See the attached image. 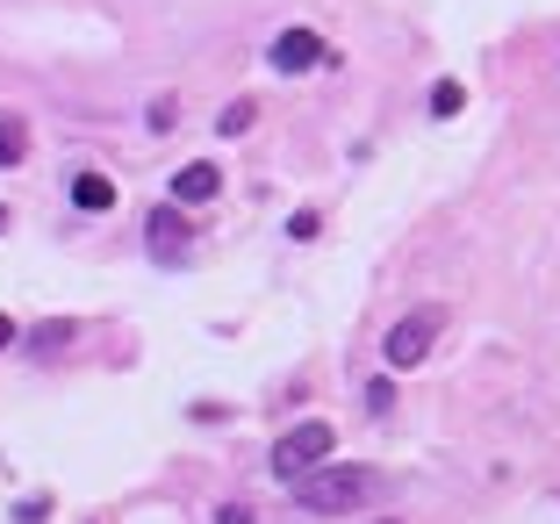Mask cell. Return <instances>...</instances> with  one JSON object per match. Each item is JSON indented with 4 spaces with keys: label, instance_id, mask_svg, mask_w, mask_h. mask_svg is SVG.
<instances>
[{
    "label": "cell",
    "instance_id": "7",
    "mask_svg": "<svg viewBox=\"0 0 560 524\" xmlns=\"http://www.w3.org/2000/svg\"><path fill=\"white\" fill-rule=\"evenodd\" d=\"M72 209L108 216V209H116V181H108V173H80V181H72Z\"/></svg>",
    "mask_w": 560,
    "mask_h": 524
},
{
    "label": "cell",
    "instance_id": "1",
    "mask_svg": "<svg viewBox=\"0 0 560 524\" xmlns=\"http://www.w3.org/2000/svg\"><path fill=\"white\" fill-rule=\"evenodd\" d=\"M374 489H381L374 467H316V475L295 481V503L316 510V517H338V510H360Z\"/></svg>",
    "mask_w": 560,
    "mask_h": 524
},
{
    "label": "cell",
    "instance_id": "13",
    "mask_svg": "<svg viewBox=\"0 0 560 524\" xmlns=\"http://www.w3.org/2000/svg\"><path fill=\"white\" fill-rule=\"evenodd\" d=\"M15 338H22V330H15V316H0V352H8Z\"/></svg>",
    "mask_w": 560,
    "mask_h": 524
},
{
    "label": "cell",
    "instance_id": "6",
    "mask_svg": "<svg viewBox=\"0 0 560 524\" xmlns=\"http://www.w3.org/2000/svg\"><path fill=\"white\" fill-rule=\"evenodd\" d=\"M215 187H223V173H215L209 159H195V165L173 173V201H215Z\"/></svg>",
    "mask_w": 560,
    "mask_h": 524
},
{
    "label": "cell",
    "instance_id": "5",
    "mask_svg": "<svg viewBox=\"0 0 560 524\" xmlns=\"http://www.w3.org/2000/svg\"><path fill=\"white\" fill-rule=\"evenodd\" d=\"M316 58H324L316 30H280V36H273V72H310Z\"/></svg>",
    "mask_w": 560,
    "mask_h": 524
},
{
    "label": "cell",
    "instance_id": "9",
    "mask_svg": "<svg viewBox=\"0 0 560 524\" xmlns=\"http://www.w3.org/2000/svg\"><path fill=\"white\" fill-rule=\"evenodd\" d=\"M22 137H30V130H22L15 115H0V165H15V159H22Z\"/></svg>",
    "mask_w": 560,
    "mask_h": 524
},
{
    "label": "cell",
    "instance_id": "14",
    "mask_svg": "<svg viewBox=\"0 0 560 524\" xmlns=\"http://www.w3.org/2000/svg\"><path fill=\"white\" fill-rule=\"evenodd\" d=\"M0 230H8V209H0Z\"/></svg>",
    "mask_w": 560,
    "mask_h": 524
},
{
    "label": "cell",
    "instance_id": "10",
    "mask_svg": "<svg viewBox=\"0 0 560 524\" xmlns=\"http://www.w3.org/2000/svg\"><path fill=\"white\" fill-rule=\"evenodd\" d=\"M215 130H223V137H237V130H252V101H231V108L215 115Z\"/></svg>",
    "mask_w": 560,
    "mask_h": 524
},
{
    "label": "cell",
    "instance_id": "2",
    "mask_svg": "<svg viewBox=\"0 0 560 524\" xmlns=\"http://www.w3.org/2000/svg\"><path fill=\"white\" fill-rule=\"evenodd\" d=\"M330 445H338V431H330L324 417H310V424H295V431H280V439H273V475L280 481L316 475V467L330 459Z\"/></svg>",
    "mask_w": 560,
    "mask_h": 524
},
{
    "label": "cell",
    "instance_id": "8",
    "mask_svg": "<svg viewBox=\"0 0 560 524\" xmlns=\"http://www.w3.org/2000/svg\"><path fill=\"white\" fill-rule=\"evenodd\" d=\"M72 338H80V324H72V316H50V324L30 338V352H36V360H58V352H66Z\"/></svg>",
    "mask_w": 560,
    "mask_h": 524
},
{
    "label": "cell",
    "instance_id": "11",
    "mask_svg": "<svg viewBox=\"0 0 560 524\" xmlns=\"http://www.w3.org/2000/svg\"><path fill=\"white\" fill-rule=\"evenodd\" d=\"M460 86H453V80H439V94H431V115H460Z\"/></svg>",
    "mask_w": 560,
    "mask_h": 524
},
{
    "label": "cell",
    "instance_id": "3",
    "mask_svg": "<svg viewBox=\"0 0 560 524\" xmlns=\"http://www.w3.org/2000/svg\"><path fill=\"white\" fill-rule=\"evenodd\" d=\"M439 324H445V310H410V316H402L396 330H388V338H381V352H388V366H396V374H410V366L424 360L431 345H439Z\"/></svg>",
    "mask_w": 560,
    "mask_h": 524
},
{
    "label": "cell",
    "instance_id": "4",
    "mask_svg": "<svg viewBox=\"0 0 560 524\" xmlns=\"http://www.w3.org/2000/svg\"><path fill=\"white\" fill-rule=\"evenodd\" d=\"M144 245H151V259H159V266H180V259H187L195 230H187L180 201H165V209H151V216H144Z\"/></svg>",
    "mask_w": 560,
    "mask_h": 524
},
{
    "label": "cell",
    "instance_id": "12",
    "mask_svg": "<svg viewBox=\"0 0 560 524\" xmlns=\"http://www.w3.org/2000/svg\"><path fill=\"white\" fill-rule=\"evenodd\" d=\"M366 410L388 417V410H396V388H388V381H366Z\"/></svg>",
    "mask_w": 560,
    "mask_h": 524
}]
</instances>
